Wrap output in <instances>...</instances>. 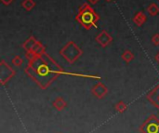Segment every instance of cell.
Masks as SVG:
<instances>
[{
	"label": "cell",
	"mask_w": 159,
	"mask_h": 133,
	"mask_svg": "<svg viewBox=\"0 0 159 133\" xmlns=\"http://www.w3.org/2000/svg\"><path fill=\"white\" fill-rule=\"evenodd\" d=\"M128 109V106L125 104V103H123V102H119L118 103H116V112H118V113H124L126 110Z\"/></svg>",
	"instance_id": "cell-3"
},
{
	"label": "cell",
	"mask_w": 159,
	"mask_h": 133,
	"mask_svg": "<svg viewBox=\"0 0 159 133\" xmlns=\"http://www.w3.org/2000/svg\"><path fill=\"white\" fill-rule=\"evenodd\" d=\"M106 92H107L106 88H105L103 85H102V84L97 85V86L92 89V93H93L97 98H102L103 96H105Z\"/></svg>",
	"instance_id": "cell-1"
},
{
	"label": "cell",
	"mask_w": 159,
	"mask_h": 133,
	"mask_svg": "<svg viewBox=\"0 0 159 133\" xmlns=\"http://www.w3.org/2000/svg\"><path fill=\"white\" fill-rule=\"evenodd\" d=\"M83 20L85 22H91L92 20H93V15L91 13H87V14H84L83 16Z\"/></svg>",
	"instance_id": "cell-4"
},
{
	"label": "cell",
	"mask_w": 159,
	"mask_h": 133,
	"mask_svg": "<svg viewBox=\"0 0 159 133\" xmlns=\"http://www.w3.org/2000/svg\"><path fill=\"white\" fill-rule=\"evenodd\" d=\"M53 106L56 110L58 111H62L65 107H66V103L64 102V100L62 98H57L54 102H53Z\"/></svg>",
	"instance_id": "cell-2"
}]
</instances>
